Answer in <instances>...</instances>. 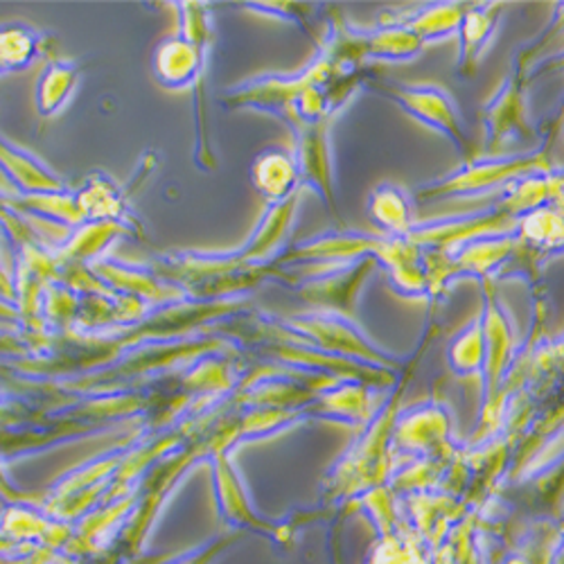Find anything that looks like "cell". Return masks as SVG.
<instances>
[{"label":"cell","instance_id":"obj_3","mask_svg":"<svg viewBox=\"0 0 564 564\" xmlns=\"http://www.w3.org/2000/svg\"><path fill=\"white\" fill-rule=\"evenodd\" d=\"M458 21H460V8L443 6V8H434L430 14H422L406 30L422 41L427 36H445L447 32L458 28Z\"/></svg>","mask_w":564,"mask_h":564},{"label":"cell","instance_id":"obj_4","mask_svg":"<svg viewBox=\"0 0 564 564\" xmlns=\"http://www.w3.org/2000/svg\"><path fill=\"white\" fill-rule=\"evenodd\" d=\"M402 197L393 187H382V193L378 195V206H372L375 217L391 230H404L406 226V204Z\"/></svg>","mask_w":564,"mask_h":564},{"label":"cell","instance_id":"obj_1","mask_svg":"<svg viewBox=\"0 0 564 564\" xmlns=\"http://www.w3.org/2000/svg\"><path fill=\"white\" fill-rule=\"evenodd\" d=\"M380 88H387L391 98H395L402 109H406L417 120L427 122L430 127L443 129L454 145H458L463 152L467 150L465 135L458 122V116L452 107V100L436 86H391V84H378Z\"/></svg>","mask_w":564,"mask_h":564},{"label":"cell","instance_id":"obj_2","mask_svg":"<svg viewBox=\"0 0 564 564\" xmlns=\"http://www.w3.org/2000/svg\"><path fill=\"white\" fill-rule=\"evenodd\" d=\"M499 6L495 8H481L475 14H467L463 19L460 39H463V57H460V73L473 75L477 68V57L481 55L484 45L488 43L490 34L495 32V25L499 21L497 17Z\"/></svg>","mask_w":564,"mask_h":564}]
</instances>
